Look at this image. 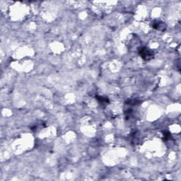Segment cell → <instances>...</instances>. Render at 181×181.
<instances>
[{
    "label": "cell",
    "mask_w": 181,
    "mask_h": 181,
    "mask_svg": "<svg viewBox=\"0 0 181 181\" xmlns=\"http://www.w3.org/2000/svg\"><path fill=\"white\" fill-rule=\"evenodd\" d=\"M139 54L141 56V57L145 61L151 60L154 57V52L151 50H149V48L145 47L140 48L139 49Z\"/></svg>",
    "instance_id": "1"
},
{
    "label": "cell",
    "mask_w": 181,
    "mask_h": 181,
    "mask_svg": "<svg viewBox=\"0 0 181 181\" xmlns=\"http://www.w3.org/2000/svg\"><path fill=\"white\" fill-rule=\"evenodd\" d=\"M163 137H164V139H170V134L168 132H165L164 133H163Z\"/></svg>",
    "instance_id": "5"
},
{
    "label": "cell",
    "mask_w": 181,
    "mask_h": 181,
    "mask_svg": "<svg viewBox=\"0 0 181 181\" xmlns=\"http://www.w3.org/2000/svg\"><path fill=\"white\" fill-rule=\"evenodd\" d=\"M96 98L101 103H109V100L108 98H105V97H103V96H96Z\"/></svg>",
    "instance_id": "3"
},
{
    "label": "cell",
    "mask_w": 181,
    "mask_h": 181,
    "mask_svg": "<svg viewBox=\"0 0 181 181\" xmlns=\"http://www.w3.org/2000/svg\"><path fill=\"white\" fill-rule=\"evenodd\" d=\"M139 103H141V101H137V100H129V101L126 102V104L131 105H138Z\"/></svg>",
    "instance_id": "4"
},
{
    "label": "cell",
    "mask_w": 181,
    "mask_h": 181,
    "mask_svg": "<svg viewBox=\"0 0 181 181\" xmlns=\"http://www.w3.org/2000/svg\"><path fill=\"white\" fill-rule=\"evenodd\" d=\"M152 27L156 30H158L161 31H163L166 28V24L163 22L160 21H154L152 22Z\"/></svg>",
    "instance_id": "2"
}]
</instances>
